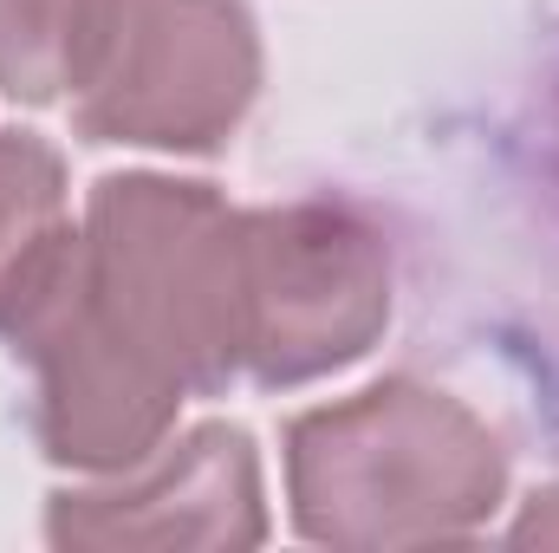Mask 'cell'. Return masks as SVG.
<instances>
[{
  "label": "cell",
  "instance_id": "6da1fadb",
  "mask_svg": "<svg viewBox=\"0 0 559 553\" xmlns=\"http://www.w3.org/2000/svg\"><path fill=\"white\" fill-rule=\"evenodd\" d=\"M293 515L332 548L455 541L501 502L495 436L442 391L378 385L286 436Z\"/></svg>",
  "mask_w": 559,
  "mask_h": 553
},
{
  "label": "cell",
  "instance_id": "7a4b0ae2",
  "mask_svg": "<svg viewBox=\"0 0 559 553\" xmlns=\"http://www.w3.org/2000/svg\"><path fill=\"white\" fill-rule=\"evenodd\" d=\"M85 274L182 391H222L248 352V215L202 183H98Z\"/></svg>",
  "mask_w": 559,
  "mask_h": 553
},
{
  "label": "cell",
  "instance_id": "3957f363",
  "mask_svg": "<svg viewBox=\"0 0 559 553\" xmlns=\"http://www.w3.org/2000/svg\"><path fill=\"white\" fill-rule=\"evenodd\" d=\"M261 79L241 0H105L79 131L98 143L209 150L235 131Z\"/></svg>",
  "mask_w": 559,
  "mask_h": 553
},
{
  "label": "cell",
  "instance_id": "277c9868",
  "mask_svg": "<svg viewBox=\"0 0 559 553\" xmlns=\"http://www.w3.org/2000/svg\"><path fill=\"white\" fill-rule=\"evenodd\" d=\"M0 332L39 372V436H46V456L59 462L131 469L156 449V436L182 404V385L92 293L79 235L20 293Z\"/></svg>",
  "mask_w": 559,
  "mask_h": 553
},
{
  "label": "cell",
  "instance_id": "5b68a950",
  "mask_svg": "<svg viewBox=\"0 0 559 553\" xmlns=\"http://www.w3.org/2000/svg\"><path fill=\"white\" fill-rule=\"evenodd\" d=\"M391 313L378 235L325 202L248 215V352L261 385L319 378L371 345Z\"/></svg>",
  "mask_w": 559,
  "mask_h": 553
},
{
  "label": "cell",
  "instance_id": "8992f818",
  "mask_svg": "<svg viewBox=\"0 0 559 553\" xmlns=\"http://www.w3.org/2000/svg\"><path fill=\"white\" fill-rule=\"evenodd\" d=\"M59 548H254L261 541V475L241 430H195L138 482L85 489L52 502Z\"/></svg>",
  "mask_w": 559,
  "mask_h": 553
},
{
  "label": "cell",
  "instance_id": "52a82bcc",
  "mask_svg": "<svg viewBox=\"0 0 559 553\" xmlns=\"http://www.w3.org/2000/svg\"><path fill=\"white\" fill-rule=\"evenodd\" d=\"M66 242L72 228H66V196H59V156L39 138L0 131V319L52 268Z\"/></svg>",
  "mask_w": 559,
  "mask_h": 553
},
{
  "label": "cell",
  "instance_id": "ba28073f",
  "mask_svg": "<svg viewBox=\"0 0 559 553\" xmlns=\"http://www.w3.org/2000/svg\"><path fill=\"white\" fill-rule=\"evenodd\" d=\"M105 0H0V92L46 105L79 92Z\"/></svg>",
  "mask_w": 559,
  "mask_h": 553
}]
</instances>
